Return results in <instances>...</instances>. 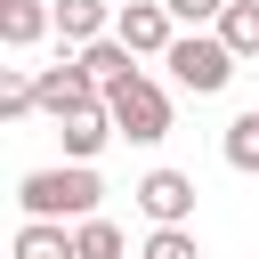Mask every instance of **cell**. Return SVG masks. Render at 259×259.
Instances as JSON below:
<instances>
[{"mask_svg": "<svg viewBox=\"0 0 259 259\" xmlns=\"http://www.w3.org/2000/svg\"><path fill=\"white\" fill-rule=\"evenodd\" d=\"M0 113H8V121L40 113V89H32V73H24V65H0Z\"/></svg>", "mask_w": 259, "mask_h": 259, "instance_id": "obj_15", "label": "cell"}, {"mask_svg": "<svg viewBox=\"0 0 259 259\" xmlns=\"http://www.w3.org/2000/svg\"><path fill=\"white\" fill-rule=\"evenodd\" d=\"M97 202H105L97 162H57V170H24V178H16V210H24V219L81 227V219H97Z\"/></svg>", "mask_w": 259, "mask_h": 259, "instance_id": "obj_1", "label": "cell"}, {"mask_svg": "<svg viewBox=\"0 0 259 259\" xmlns=\"http://www.w3.org/2000/svg\"><path fill=\"white\" fill-rule=\"evenodd\" d=\"M210 32H219L235 57H259V0H227V16H219Z\"/></svg>", "mask_w": 259, "mask_h": 259, "instance_id": "obj_13", "label": "cell"}, {"mask_svg": "<svg viewBox=\"0 0 259 259\" xmlns=\"http://www.w3.org/2000/svg\"><path fill=\"white\" fill-rule=\"evenodd\" d=\"M16 259H73V227H57V219H24V227H16Z\"/></svg>", "mask_w": 259, "mask_h": 259, "instance_id": "obj_11", "label": "cell"}, {"mask_svg": "<svg viewBox=\"0 0 259 259\" xmlns=\"http://www.w3.org/2000/svg\"><path fill=\"white\" fill-rule=\"evenodd\" d=\"M113 16H121L113 0H57V40L65 49H89V40L113 32Z\"/></svg>", "mask_w": 259, "mask_h": 259, "instance_id": "obj_9", "label": "cell"}, {"mask_svg": "<svg viewBox=\"0 0 259 259\" xmlns=\"http://www.w3.org/2000/svg\"><path fill=\"white\" fill-rule=\"evenodd\" d=\"M73 57H81V73L97 81V97H113L121 81H138V57H130L113 32H105V40H89V49H73Z\"/></svg>", "mask_w": 259, "mask_h": 259, "instance_id": "obj_10", "label": "cell"}, {"mask_svg": "<svg viewBox=\"0 0 259 259\" xmlns=\"http://www.w3.org/2000/svg\"><path fill=\"white\" fill-rule=\"evenodd\" d=\"M138 259H202V251H194V227H154Z\"/></svg>", "mask_w": 259, "mask_h": 259, "instance_id": "obj_16", "label": "cell"}, {"mask_svg": "<svg viewBox=\"0 0 259 259\" xmlns=\"http://www.w3.org/2000/svg\"><path fill=\"white\" fill-rule=\"evenodd\" d=\"M130 202H138L154 227H194V178H186V170H170V162H154V170L130 186Z\"/></svg>", "mask_w": 259, "mask_h": 259, "instance_id": "obj_4", "label": "cell"}, {"mask_svg": "<svg viewBox=\"0 0 259 259\" xmlns=\"http://www.w3.org/2000/svg\"><path fill=\"white\" fill-rule=\"evenodd\" d=\"M162 65H170V81H178L186 97H219V89L235 81V65H243V57H235L219 32H178Z\"/></svg>", "mask_w": 259, "mask_h": 259, "instance_id": "obj_2", "label": "cell"}, {"mask_svg": "<svg viewBox=\"0 0 259 259\" xmlns=\"http://www.w3.org/2000/svg\"><path fill=\"white\" fill-rule=\"evenodd\" d=\"M57 32V0H0V49H40Z\"/></svg>", "mask_w": 259, "mask_h": 259, "instance_id": "obj_8", "label": "cell"}, {"mask_svg": "<svg viewBox=\"0 0 259 259\" xmlns=\"http://www.w3.org/2000/svg\"><path fill=\"white\" fill-rule=\"evenodd\" d=\"M32 89H40V113H49V121L97 97V81L81 73V57H65V65H40V73H32Z\"/></svg>", "mask_w": 259, "mask_h": 259, "instance_id": "obj_7", "label": "cell"}, {"mask_svg": "<svg viewBox=\"0 0 259 259\" xmlns=\"http://www.w3.org/2000/svg\"><path fill=\"white\" fill-rule=\"evenodd\" d=\"M105 105H113V130H121L130 146H162V138H170V121H178V105H170V89H162L154 73L121 81V89H113Z\"/></svg>", "mask_w": 259, "mask_h": 259, "instance_id": "obj_3", "label": "cell"}, {"mask_svg": "<svg viewBox=\"0 0 259 259\" xmlns=\"http://www.w3.org/2000/svg\"><path fill=\"white\" fill-rule=\"evenodd\" d=\"M73 259H121V227L97 210V219H81L73 227Z\"/></svg>", "mask_w": 259, "mask_h": 259, "instance_id": "obj_14", "label": "cell"}, {"mask_svg": "<svg viewBox=\"0 0 259 259\" xmlns=\"http://www.w3.org/2000/svg\"><path fill=\"white\" fill-rule=\"evenodd\" d=\"M162 8H170L178 24H194V32H210V24L227 16V0H162Z\"/></svg>", "mask_w": 259, "mask_h": 259, "instance_id": "obj_17", "label": "cell"}, {"mask_svg": "<svg viewBox=\"0 0 259 259\" xmlns=\"http://www.w3.org/2000/svg\"><path fill=\"white\" fill-rule=\"evenodd\" d=\"M113 40H121L130 57H170V40H178V16H170L162 0H121V16H113Z\"/></svg>", "mask_w": 259, "mask_h": 259, "instance_id": "obj_5", "label": "cell"}, {"mask_svg": "<svg viewBox=\"0 0 259 259\" xmlns=\"http://www.w3.org/2000/svg\"><path fill=\"white\" fill-rule=\"evenodd\" d=\"M113 138H121V130H113V105H105V97H89V105L57 113V146H65V162H97Z\"/></svg>", "mask_w": 259, "mask_h": 259, "instance_id": "obj_6", "label": "cell"}, {"mask_svg": "<svg viewBox=\"0 0 259 259\" xmlns=\"http://www.w3.org/2000/svg\"><path fill=\"white\" fill-rule=\"evenodd\" d=\"M219 154H227V170H243V178H259V105L227 121V138H219Z\"/></svg>", "mask_w": 259, "mask_h": 259, "instance_id": "obj_12", "label": "cell"}]
</instances>
